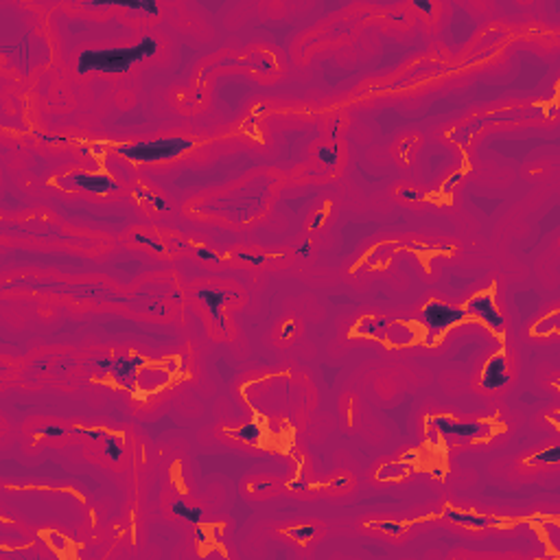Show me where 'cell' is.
<instances>
[{"label":"cell","mask_w":560,"mask_h":560,"mask_svg":"<svg viewBox=\"0 0 560 560\" xmlns=\"http://www.w3.org/2000/svg\"><path fill=\"white\" fill-rule=\"evenodd\" d=\"M158 53V42L151 35H145L136 46H120V48H90L79 53L77 70L85 73H107V75H123L136 61H145Z\"/></svg>","instance_id":"1"},{"label":"cell","mask_w":560,"mask_h":560,"mask_svg":"<svg viewBox=\"0 0 560 560\" xmlns=\"http://www.w3.org/2000/svg\"><path fill=\"white\" fill-rule=\"evenodd\" d=\"M195 147V142L179 136H169V138L158 140H138L127 142V145H116V153L127 158L134 164H151V162H167L175 160L184 151Z\"/></svg>","instance_id":"2"},{"label":"cell","mask_w":560,"mask_h":560,"mask_svg":"<svg viewBox=\"0 0 560 560\" xmlns=\"http://www.w3.org/2000/svg\"><path fill=\"white\" fill-rule=\"evenodd\" d=\"M469 320V315H466L464 308H459V306H451L447 302H440V300H429V302L420 308V313H418V318H416V322L425 328V344H438L442 339V335L449 331V328H453L457 324H464V322Z\"/></svg>","instance_id":"3"},{"label":"cell","mask_w":560,"mask_h":560,"mask_svg":"<svg viewBox=\"0 0 560 560\" xmlns=\"http://www.w3.org/2000/svg\"><path fill=\"white\" fill-rule=\"evenodd\" d=\"M429 427H433L447 444H466V442L488 440V438L494 435V431H497V427H492L490 422L455 420V418H449V416H433V418H429Z\"/></svg>","instance_id":"4"},{"label":"cell","mask_w":560,"mask_h":560,"mask_svg":"<svg viewBox=\"0 0 560 560\" xmlns=\"http://www.w3.org/2000/svg\"><path fill=\"white\" fill-rule=\"evenodd\" d=\"M57 184L70 191H83L92 195H110L118 191V182L107 173H88V171H75V173L57 177Z\"/></svg>","instance_id":"5"},{"label":"cell","mask_w":560,"mask_h":560,"mask_svg":"<svg viewBox=\"0 0 560 560\" xmlns=\"http://www.w3.org/2000/svg\"><path fill=\"white\" fill-rule=\"evenodd\" d=\"M464 311H466V315H469V320H479V322H484L490 331L499 333V335L504 333L506 322H504V315H501L499 308H497L492 291H484V293L473 296L469 302H466Z\"/></svg>","instance_id":"6"},{"label":"cell","mask_w":560,"mask_h":560,"mask_svg":"<svg viewBox=\"0 0 560 560\" xmlns=\"http://www.w3.org/2000/svg\"><path fill=\"white\" fill-rule=\"evenodd\" d=\"M145 365H147V361L138 355L116 357L114 359V363H112L110 375L120 387H125V390L136 394V387H138V372H140V368H145Z\"/></svg>","instance_id":"7"},{"label":"cell","mask_w":560,"mask_h":560,"mask_svg":"<svg viewBox=\"0 0 560 560\" xmlns=\"http://www.w3.org/2000/svg\"><path fill=\"white\" fill-rule=\"evenodd\" d=\"M239 293L236 291H217V289H210V287H204V289L197 291V298L208 311H210L214 324H217L221 331H228V322L224 320V313H221V306H224L230 298H236Z\"/></svg>","instance_id":"8"},{"label":"cell","mask_w":560,"mask_h":560,"mask_svg":"<svg viewBox=\"0 0 560 560\" xmlns=\"http://www.w3.org/2000/svg\"><path fill=\"white\" fill-rule=\"evenodd\" d=\"M510 381L508 375V357L506 353H497L486 361L482 370V387L484 390H499Z\"/></svg>","instance_id":"9"},{"label":"cell","mask_w":560,"mask_h":560,"mask_svg":"<svg viewBox=\"0 0 560 560\" xmlns=\"http://www.w3.org/2000/svg\"><path fill=\"white\" fill-rule=\"evenodd\" d=\"M442 516L447 521L459 523L464 527H473V530H486V527H504L506 521L504 519H494V516H486V514H477V512H459V510L447 508L442 512Z\"/></svg>","instance_id":"10"},{"label":"cell","mask_w":560,"mask_h":560,"mask_svg":"<svg viewBox=\"0 0 560 560\" xmlns=\"http://www.w3.org/2000/svg\"><path fill=\"white\" fill-rule=\"evenodd\" d=\"M88 9H107V7H125L132 11H142L147 16H158L160 9L153 0H97V3H85Z\"/></svg>","instance_id":"11"},{"label":"cell","mask_w":560,"mask_h":560,"mask_svg":"<svg viewBox=\"0 0 560 560\" xmlns=\"http://www.w3.org/2000/svg\"><path fill=\"white\" fill-rule=\"evenodd\" d=\"M387 326H390V320L385 318H377V315H365L357 322V326L353 328V335H361V337H372V339L385 341V333Z\"/></svg>","instance_id":"12"},{"label":"cell","mask_w":560,"mask_h":560,"mask_svg":"<svg viewBox=\"0 0 560 560\" xmlns=\"http://www.w3.org/2000/svg\"><path fill=\"white\" fill-rule=\"evenodd\" d=\"M169 379H171V375L164 368H158V365H145V368H140V372H138V390L155 392V390H160V387L167 385Z\"/></svg>","instance_id":"13"},{"label":"cell","mask_w":560,"mask_h":560,"mask_svg":"<svg viewBox=\"0 0 560 560\" xmlns=\"http://www.w3.org/2000/svg\"><path fill=\"white\" fill-rule=\"evenodd\" d=\"M418 339V333L412 324L407 322H390L387 326V333H385V341L390 344L394 348H400V346H412V344Z\"/></svg>","instance_id":"14"},{"label":"cell","mask_w":560,"mask_h":560,"mask_svg":"<svg viewBox=\"0 0 560 560\" xmlns=\"http://www.w3.org/2000/svg\"><path fill=\"white\" fill-rule=\"evenodd\" d=\"M414 471V464H409L405 462V459H400V462H390V464H383L381 469L377 471V479H381V482H394V479H403L407 477L409 473Z\"/></svg>","instance_id":"15"},{"label":"cell","mask_w":560,"mask_h":560,"mask_svg":"<svg viewBox=\"0 0 560 560\" xmlns=\"http://www.w3.org/2000/svg\"><path fill=\"white\" fill-rule=\"evenodd\" d=\"M228 435L234 438L239 442H245V444H261V438H263V431L256 422H247L245 427H239V429H228Z\"/></svg>","instance_id":"16"},{"label":"cell","mask_w":560,"mask_h":560,"mask_svg":"<svg viewBox=\"0 0 560 560\" xmlns=\"http://www.w3.org/2000/svg\"><path fill=\"white\" fill-rule=\"evenodd\" d=\"M171 510H173V514L179 516V519H184V521H189L193 523V525H199L204 519V510L202 508H195V506H189V504H184L182 499H175L173 504H171Z\"/></svg>","instance_id":"17"},{"label":"cell","mask_w":560,"mask_h":560,"mask_svg":"<svg viewBox=\"0 0 560 560\" xmlns=\"http://www.w3.org/2000/svg\"><path fill=\"white\" fill-rule=\"evenodd\" d=\"M560 462V447H549L545 451H538L536 455L525 459L527 466H538V464H556Z\"/></svg>","instance_id":"18"},{"label":"cell","mask_w":560,"mask_h":560,"mask_svg":"<svg viewBox=\"0 0 560 560\" xmlns=\"http://www.w3.org/2000/svg\"><path fill=\"white\" fill-rule=\"evenodd\" d=\"M394 250H396V245L394 243H381L375 252H372L368 258H365V265H379V263H387L392 258L394 254Z\"/></svg>","instance_id":"19"},{"label":"cell","mask_w":560,"mask_h":560,"mask_svg":"<svg viewBox=\"0 0 560 560\" xmlns=\"http://www.w3.org/2000/svg\"><path fill=\"white\" fill-rule=\"evenodd\" d=\"M365 527H372V530H381L385 534H392V536H400L407 532V525L403 523H394V521H370L365 523Z\"/></svg>","instance_id":"20"},{"label":"cell","mask_w":560,"mask_h":560,"mask_svg":"<svg viewBox=\"0 0 560 560\" xmlns=\"http://www.w3.org/2000/svg\"><path fill=\"white\" fill-rule=\"evenodd\" d=\"M532 333L538 335V337H541V335H554V333H558V313H551V315H547L545 320L538 322V324H534Z\"/></svg>","instance_id":"21"},{"label":"cell","mask_w":560,"mask_h":560,"mask_svg":"<svg viewBox=\"0 0 560 560\" xmlns=\"http://www.w3.org/2000/svg\"><path fill=\"white\" fill-rule=\"evenodd\" d=\"M285 534H289L293 541H298V543H308L318 534V530H315V525H298V527H287Z\"/></svg>","instance_id":"22"},{"label":"cell","mask_w":560,"mask_h":560,"mask_svg":"<svg viewBox=\"0 0 560 560\" xmlns=\"http://www.w3.org/2000/svg\"><path fill=\"white\" fill-rule=\"evenodd\" d=\"M70 431L66 427H59V425H40L33 429L35 435H44V438H64Z\"/></svg>","instance_id":"23"},{"label":"cell","mask_w":560,"mask_h":560,"mask_svg":"<svg viewBox=\"0 0 560 560\" xmlns=\"http://www.w3.org/2000/svg\"><path fill=\"white\" fill-rule=\"evenodd\" d=\"M315 158L320 162H324L328 169H335L337 164V149L335 147H318L315 149Z\"/></svg>","instance_id":"24"},{"label":"cell","mask_w":560,"mask_h":560,"mask_svg":"<svg viewBox=\"0 0 560 560\" xmlns=\"http://www.w3.org/2000/svg\"><path fill=\"white\" fill-rule=\"evenodd\" d=\"M105 455H110L112 462H118L120 455H123V449H120L116 435H112V433L105 435Z\"/></svg>","instance_id":"25"},{"label":"cell","mask_w":560,"mask_h":560,"mask_svg":"<svg viewBox=\"0 0 560 560\" xmlns=\"http://www.w3.org/2000/svg\"><path fill=\"white\" fill-rule=\"evenodd\" d=\"M543 530H547L549 545L558 551L560 549V527H558V523L556 521H543Z\"/></svg>","instance_id":"26"},{"label":"cell","mask_w":560,"mask_h":560,"mask_svg":"<svg viewBox=\"0 0 560 560\" xmlns=\"http://www.w3.org/2000/svg\"><path fill=\"white\" fill-rule=\"evenodd\" d=\"M134 243H140V245L151 247L153 252H164V245H160V241H153L151 236H145V234H134Z\"/></svg>","instance_id":"27"},{"label":"cell","mask_w":560,"mask_h":560,"mask_svg":"<svg viewBox=\"0 0 560 560\" xmlns=\"http://www.w3.org/2000/svg\"><path fill=\"white\" fill-rule=\"evenodd\" d=\"M462 179H464V173H462V171H457V173H453V175H451V177L447 179V182L442 184V195H451V191H453L455 186H457L459 182H462Z\"/></svg>","instance_id":"28"},{"label":"cell","mask_w":560,"mask_h":560,"mask_svg":"<svg viewBox=\"0 0 560 560\" xmlns=\"http://www.w3.org/2000/svg\"><path fill=\"white\" fill-rule=\"evenodd\" d=\"M46 536H48V541H51V545H53V547H55L57 551H61V554H64V551L68 549V543H66V538H64L61 534H57V532H48Z\"/></svg>","instance_id":"29"},{"label":"cell","mask_w":560,"mask_h":560,"mask_svg":"<svg viewBox=\"0 0 560 560\" xmlns=\"http://www.w3.org/2000/svg\"><path fill=\"white\" fill-rule=\"evenodd\" d=\"M236 261H245V263H252V265H263L267 261L269 256H256V254H247V252H236L234 254Z\"/></svg>","instance_id":"30"},{"label":"cell","mask_w":560,"mask_h":560,"mask_svg":"<svg viewBox=\"0 0 560 560\" xmlns=\"http://www.w3.org/2000/svg\"><path fill=\"white\" fill-rule=\"evenodd\" d=\"M70 433H79V435H88V438H105L107 431H101V429H83V427H73Z\"/></svg>","instance_id":"31"},{"label":"cell","mask_w":560,"mask_h":560,"mask_svg":"<svg viewBox=\"0 0 560 560\" xmlns=\"http://www.w3.org/2000/svg\"><path fill=\"white\" fill-rule=\"evenodd\" d=\"M195 254H197L199 258H202V261H208V263H219V261H221V258H219L217 254L210 252V250L204 247V245H197V247H195Z\"/></svg>","instance_id":"32"},{"label":"cell","mask_w":560,"mask_h":560,"mask_svg":"<svg viewBox=\"0 0 560 560\" xmlns=\"http://www.w3.org/2000/svg\"><path fill=\"white\" fill-rule=\"evenodd\" d=\"M398 197L400 199H407V202H420V199H425L422 193L414 191V189H398Z\"/></svg>","instance_id":"33"},{"label":"cell","mask_w":560,"mask_h":560,"mask_svg":"<svg viewBox=\"0 0 560 560\" xmlns=\"http://www.w3.org/2000/svg\"><path fill=\"white\" fill-rule=\"evenodd\" d=\"M287 488H289V490H306L308 488V482H306V477H304V473H298V477L296 479H291L289 484H287Z\"/></svg>","instance_id":"34"},{"label":"cell","mask_w":560,"mask_h":560,"mask_svg":"<svg viewBox=\"0 0 560 560\" xmlns=\"http://www.w3.org/2000/svg\"><path fill=\"white\" fill-rule=\"evenodd\" d=\"M92 363H95V365H97V368L101 370V372H105V375H110V372H112V363H114V359H110V357H97Z\"/></svg>","instance_id":"35"},{"label":"cell","mask_w":560,"mask_h":560,"mask_svg":"<svg viewBox=\"0 0 560 560\" xmlns=\"http://www.w3.org/2000/svg\"><path fill=\"white\" fill-rule=\"evenodd\" d=\"M293 333H296V322H285V326H283V331H280V339H291Z\"/></svg>","instance_id":"36"},{"label":"cell","mask_w":560,"mask_h":560,"mask_svg":"<svg viewBox=\"0 0 560 560\" xmlns=\"http://www.w3.org/2000/svg\"><path fill=\"white\" fill-rule=\"evenodd\" d=\"M153 197L155 195H153V193H149L147 189H140V186L136 189V199H138V202H149V204H151Z\"/></svg>","instance_id":"37"},{"label":"cell","mask_w":560,"mask_h":560,"mask_svg":"<svg viewBox=\"0 0 560 560\" xmlns=\"http://www.w3.org/2000/svg\"><path fill=\"white\" fill-rule=\"evenodd\" d=\"M324 219H326V210H320V212L313 217L311 224H308V230H318L322 224H324Z\"/></svg>","instance_id":"38"},{"label":"cell","mask_w":560,"mask_h":560,"mask_svg":"<svg viewBox=\"0 0 560 560\" xmlns=\"http://www.w3.org/2000/svg\"><path fill=\"white\" fill-rule=\"evenodd\" d=\"M35 136H38V138H42L44 142H68L66 138H64V136H48V134H44V132H35Z\"/></svg>","instance_id":"39"},{"label":"cell","mask_w":560,"mask_h":560,"mask_svg":"<svg viewBox=\"0 0 560 560\" xmlns=\"http://www.w3.org/2000/svg\"><path fill=\"white\" fill-rule=\"evenodd\" d=\"M414 7L425 13H433V5L429 3V0H414Z\"/></svg>","instance_id":"40"},{"label":"cell","mask_w":560,"mask_h":560,"mask_svg":"<svg viewBox=\"0 0 560 560\" xmlns=\"http://www.w3.org/2000/svg\"><path fill=\"white\" fill-rule=\"evenodd\" d=\"M348 486V477H335L331 484H328V488H333V490H341V488H346Z\"/></svg>","instance_id":"41"},{"label":"cell","mask_w":560,"mask_h":560,"mask_svg":"<svg viewBox=\"0 0 560 560\" xmlns=\"http://www.w3.org/2000/svg\"><path fill=\"white\" fill-rule=\"evenodd\" d=\"M151 206L155 208V210H169V204H167V199H164V197H160V195H155V197H153Z\"/></svg>","instance_id":"42"},{"label":"cell","mask_w":560,"mask_h":560,"mask_svg":"<svg viewBox=\"0 0 560 560\" xmlns=\"http://www.w3.org/2000/svg\"><path fill=\"white\" fill-rule=\"evenodd\" d=\"M296 254L302 256V258H308V256H311V243L306 241V243H302L300 247H296Z\"/></svg>","instance_id":"43"},{"label":"cell","mask_w":560,"mask_h":560,"mask_svg":"<svg viewBox=\"0 0 560 560\" xmlns=\"http://www.w3.org/2000/svg\"><path fill=\"white\" fill-rule=\"evenodd\" d=\"M250 488H252V492H265L267 488H271V484H269V482H256V484H252Z\"/></svg>","instance_id":"44"},{"label":"cell","mask_w":560,"mask_h":560,"mask_svg":"<svg viewBox=\"0 0 560 560\" xmlns=\"http://www.w3.org/2000/svg\"><path fill=\"white\" fill-rule=\"evenodd\" d=\"M105 149H107V147L99 142V145H92V147H90V153H95V155H103V153H105Z\"/></svg>","instance_id":"45"},{"label":"cell","mask_w":560,"mask_h":560,"mask_svg":"<svg viewBox=\"0 0 560 560\" xmlns=\"http://www.w3.org/2000/svg\"><path fill=\"white\" fill-rule=\"evenodd\" d=\"M412 145H414V140H412V138H409V140H405V145H403V147H400V158H403V160H405V158H407V151H409V147H412Z\"/></svg>","instance_id":"46"},{"label":"cell","mask_w":560,"mask_h":560,"mask_svg":"<svg viewBox=\"0 0 560 560\" xmlns=\"http://www.w3.org/2000/svg\"><path fill=\"white\" fill-rule=\"evenodd\" d=\"M195 534H197V541H199V543H208V534L204 532L202 527H197V530H195Z\"/></svg>","instance_id":"47"},{"label":"cell","mask_w":560,"mask_h":560,"mask_svg":"<svg viewBox=\"0 0 560 560\" xmlns=\"http://www.w3.org/2000/svg\"><path fill=\"white\" fill-rule=\"evenodd\" d=\"M337 132H339V118L335 120V123H333V129H331V138H333V140L337 138Z\"/></svg>","instance_id":"48"},{"label":"cell","mask_w":560,"mask_h":560,"mask_svg":"<svg viewBox=\"0 0 560 560\" xmlns=\"http://www.w3.org/2000/svg\"><path fill=\"white\" fill-rule=\"evenodd\" d=\"M416 457H418V455H416V453H414V451H412V453H407V455H403V459H405V462H409V464H412V462H414V459H416Z\"/></svg>","instance_id":"49"},{"label":"cell","mask_w":560,"mask_h":560,"mask_svg":"<svg viewBox=\"0 0 560 560\" xmlns=\"http://www.w3.org/2000/svg\"><path fill=\"white\" fill-rule=\"evenodd\" d=\"M556 114H558V107H556V105H551L549 110H547V116H556Z\"/></svg>","instance_id":"50"},{"label":"cell","mask_w":560,"mask_h":560,"mask_svg":"<svg viewBox=\"0 0 560 560\" xmlns=\"http://www.w3.org/2000/svg\"><path fill=\"white\" fill-rule=\"evenodd\" d=\"M433 477H435V479H444V471H442V469H440V471L435 469V471H433Z\"/></svg>","instance_id":"51"},{"label":"cell","mask_w":560,"mask_h":560,"mask_svg":"<svg viewBox=\"0 0 560 560\" xmlns=\"http://www.w3.org/2000/svg\"><path fill=\"white\" fill-rule=\"evenodd\" d=\"M79 151H81L83 155H88V153H90V147H88V145H81V149H79Z\"/></svg>","instance_id":"52"}]
</instances>
